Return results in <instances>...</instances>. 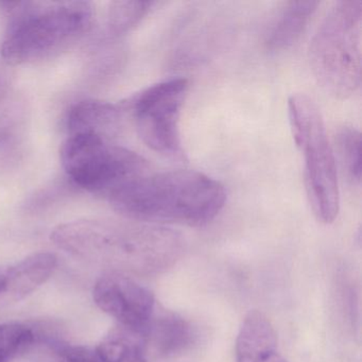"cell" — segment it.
<instances>
[{
    "label": "cell",
    "mask_w": 362,
    "mask_h": 362,
    "mask_svg": "<svg viewBox=\"0 0 362 362\" xmlns=\"http://www.w3.org/2000/svg\"><path fill=\"white\" fill-rule=\"evenodd\" d=\"M61 163L76 185L105 197L149 168L135 152L92 134L69 135L61 149Z\"/></svg>",
    "instance_id": "cell-6"
},
{
    "label": "cell",
    "mask_w": 362,
    "mask_h": 362,
    "mask_svg": "<svg viewBox=\"0 0 362 362\" xmlns=\"http://www.w3.org/2000/svg\"><path fill=\"white\" fill-rule=\"evenodd\" d=\"M54 245L93 264L127 272L160 273L181 256L177 233L156 226L79 220L60 224L52 233Z\"/></svg>",
    "instance_id": "cell-1"
},
{
    "label": "cell",
    "mask_w": 362,
    "mask_h": 362,
    "mask_svg": "<svg viewBox=\"0 0 362 362\" xmlns=\"http://www.w3.org/2000/svg\"><path fill=\"white\" fill-rule=\"evenodd\" d=\"M35 341L30 328L18 322L0 325V362H9Z\"/></svg>",
    "instance_id": "cell-18"
},
{
    "label": "cell",
    "mask_w": 362,
    "mask_h": 362,
    "mask_svg": "<svg viewBox=\"0 0 362 362\" xmlns=\"http://www.w3.org/2000/svg\"><path fill=\"white\" fill-rule=\"evenodd\" d=\"M116 211L137 222L203 226L226 205L217 180L194 170L149 171L129 180L107 196Z\"/></svg>",
    "instance_id": "cell-2"
},
{
    "label": "cell",
    "mask_w": 362,
    "mask_h": 362,
    "mask_svg": "<svg viewBox=\"0 0 362 362\" xmlns=\"http://www.w3.org/2000/svg\"><path fill=\"white\" fill-rule=\"evenodd\" d=\"M277 351V336L270 320L260 311H250L236 341L237 362H258Z\"/></svg>",
    "instance_id": "cell-12"
},
{
    "label": "cell",
    "mask_w": 362,
    "mask_h": 362,
    "mask_svg": "<svg viewBox=\"0 0 362 362\" xmlns=\"http://www.w3.org/2000/svg\"><path fill=\"white\" fill-rule=\"evenodd\" d=\"M120 126L122 110L105 101H79L67 112L69 135L92 134L112 141L119 132Z\"/></svg>",
    "instance_id": "cell-9"
},
{
    "label": "cell",
    "mask_w": 362,
    "mask_h": 362,
    "mask_svg": "<svg viewBox=\"0 0 362 362\" xmlns=\"http://www.w3.org/2000/svg\"><path fill=\"white\" fill-rule=\"evenodd\" d=\"M147 341L151 342L158 355L175 357L189 349L194 342L192 326L177 313L164 311L150 321Z\"/></svg>",
    "instance_id": "cell-13"
},
{
    "label": "cell",
    "mask_w": 362,
    "mask_h": 362,
    "mask_svg": "<svg viewBox=\"0 0 362 362\" xmlns=\"http://www.w3.org/2000/svg\"><path fill=\"white\" fill-rule=\"evenodd\" d=\"M188 86L184 78L160 82L137 95L132 103L139 136L150 149L167 158H183L180 116Z\"/></svg>",
    "instance_id": "cell-7"
},
{
    "label": "cell",
    "mask_w": 362,
    "mask_h": 362,
    "mask_svg": "<svg viewBox=\"0 0 362 362\" xmlns=\"http://www.w3.org/2000/svg\"><path fill=\"white\" fill-rule=\"evenodd\" d=\"M146 332L118 325L97 346L103 362H147Z\"/></svg>",
    "instance_id": "cell-15"
},
{
    "label": "cell",
    "mask_w": 362,
    "mask_h": 362,
    "mask_svg": "<svg viewBox=\"0 0 362 362\" xmlns=\"http://www.w3.org/2000/svg\"><path fill=\"white\" fill-rule=\"evenodd\" d=\"M27 109L21 99L0 98V170L16 166L24 154Z\"/></svg>",
    "instance_id": "cell-10"
},
{
    "label": "cell",
    "mask_w": 362,
    "mask_h": 362,
    "mask_svg": "<svg viewBox=\"0 0 362 362\" xmlns=\"http://www.w3.org/2000/svg\"><path fill=\"white\" fill-rule=\"evenodd\" d=\"M317 1H289L281 8L267 37V46L273 52L285 50L298 41L309 21L317 11Z\"/></svg>",
    "instance_id": "cell-14"
},
{
    "label": "cell",
    "mask_w": 362,
    "mask_h": 362,
    "mask_svg": "<svg viewBox=\"0 0 362 362\" xmlns=\"http://www.w3.org/2000/svg\"><path fill=\"white\" fill-rule=\"evenodd\" d=\"M337 153L347 179L354 185L361 183V134L353 126L340 127L334 135Z\"/></svg>",
    "instance_id": "cell-16"
},
{
    "label": "cell",
    "mask_w": 362,
    "mask_h": 362,
    "mask_svg": "<svg viewBox=\"0 0 362 362\" xmlns=\"http://www.w3.org/2000/svg\"><path fill=\"white\" fill-rule=\"evenodd\" d=\"M290 127L296 147L304 156L307 198L315 218L324 224L336 220L340 207L336 156L319 107L304 94L288 101Z\"/></svg>",
    "instance_id": "cell-5"
},
{
    "label": "cell",
    "mask_w": 362,
    "mask_h": 362,
    "mask_svg": "<svg viewBox=\"0 0 362 362\" xmlns=\"http://www.w3.org/2000/svg\"><path fill=\"white\" fill-rule=\"evenodd\" d=\"M57 256L48 252L29 255L13 266L5 269L4 293L14 300H22L46 283L56 269Z\"/></svg>",
    "instance_id": "cell-11"
},
{
    "label": "cell",
    "mask_w": 362,
    "mask_h": 362,
    "mask_svg": "<svg viewBox=\"0 0 362 362\" xmlns=\"http://www.w3.org/2000/svg\"><path fill=\"white\" fill-rule=\"evenodd\" d=\"M4 286H5V271L0 268V293H4Z\"/></svg>",
    "instance_id": "cell-21"
},
{
    "label": "cell",
    "mask_w": 362,
    "mask_h": 362,
    "mask_svg": "<svg viewBox=\"0 0 362 362\" xmlns=\"http://www.w3.org/2000/svg\"><path fill=\"white\" fill-rule=\"evenodd\" d=\"M67 362H103L96 349L86 346H69L64 349Z\"/></svg>",
    "instance_id": "cell-19"
},
{
    "label": "cell",
    "mask_w": 362,
    "mask_h": 362,
    "mask_svg": "<svg viewBox=\"0 0 362 362\" xmlns=\"http://www.w3.org/2000/svg\"><path fill=\"white\" fill-rule=\"evenodd\" d=\"M9 18L1 56L9 64L52 58L90 33L95 21L92 4L3 3Z\"/></svg>",
    "instance_id": "cell-3"
},
{
    "label": "cell",
    "mask_w": 362,
    "mask_h": 362,
    "mask_svg": "<svg viewBox=\"0 0 362 362\" xmlns=\"http://www.w3.org/2000/svg\"><path fill=\"white\" fill-rule=\"evenodd\" d=\"M361 0H341L311 40V71L322 88L336 98H349L361 86Z\"/></svg>",
    "instance_id": "cell-4"
},
{
    "label": "cell",
    "mask_w": 362,
    "mask_h": 362,
    "mask_svg": "<svg viewBox=\"0 0 362 362\" xmlns=\"http://www.w3.org/2000/svg\"><path fill=\"white\" fill-rule=\"evenodd\" d=\"M152 1H114L107 11V27L110 33L122 35L141 23L149 13Z\"/></svg>",
    "instance_id": "cell-17"
},
{
    "label": "cell",
    "mask_w": 362,
    "mask_h": 362,
    "mask_svg": "<svg viewBox=\"0 0 362 362\" xmlns=\"http://www.w3.org/2000/svg\"><path fill=\"white\" fill-rule=\"evenodd\" d=\"M93 296L97 306L117 320L119 325L147 334L156 313V300L147 288L122 273L113 272L97 281Z\"/></svg>",
    "instance_id": "cell-8"
},
{
    "label": "cell",
    "mask_w": 362,
    "mask_h": 362,
    "mask_svg": "<svg viewBox=\"0 0 362 362\" xmlns=\"http://www.w3.org/2000/svg\"><path fill=\"white\" fill-rule=\"evenodd\" d=\"M258 362H287V360L284 359L277 351H275V353L270 354V355H267L266 357L262 358Z\"/></svg>",
    "instance_id": "cell-20"
}]
</instances>
